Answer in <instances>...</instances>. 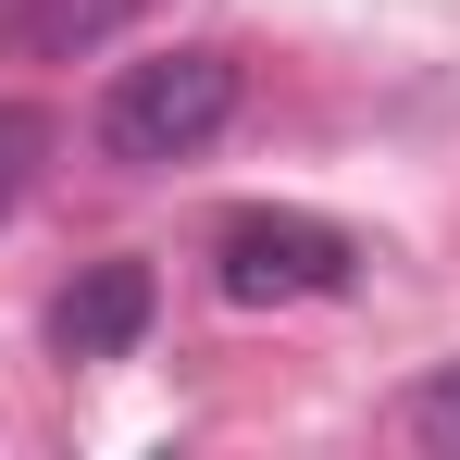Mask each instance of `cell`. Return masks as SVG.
<instances>
[{
  "label": "cell",
  "mask_w": 460,
  "mask_h": 460,
  "mask_svg": "<svg viewBox=\"0 0 460 460\" xmlns=\"http://www.w3.org/2000/svg\"><path fill=\"white\" fill-rule=\"evenodd\" d=\"M225 125H236V50H199V38L125 63V75L100 87V112H87L100 162H125V174H174V162L212 150Z\"/></svg>",
  "instance_id": "obj_1"
},
{
  "label": "cell",
  "mask_w": 460,
  "mask_h": 460,
  "mask_svg": "<svg viewBox=\"0 0 460 460\" xmlns=\"http://www.w3.org/2000/svg\"><path fill=\"white\" fill-rule=\"evenodd\" d=\"M361 274V236L323 225V212H236L212 236V287L236 311H287V299H336Z\"/></svg>",
  "instance_id": "obj_2"
},
{
  "label": "cell",
  "mask_w": 460,
  "mask_h": 460,
  "mask_svg": "<svg viewBox=\"0 0 460 460\" xmlns=\"http://www.w3.org/2000/svg\"><path fill=\"white\" fill-rule=\"evenodd\" d=\"M150 311H162L150 261H87L75 287L50 299V349H63V361H125V349L150 336Z\"/></svg>",
  "instance_id": "obj_3"
},
{
  "label": "cell",
  "mask_w": 460,
  "mask_h": 460,
  "mask_svg": "<svg viewBox=\"0 0 460 460\" xmlns=\"http://www.w3.org/2000/svg\"><path fill=\"white\" fill-rule=\"evenodd\" d=\"M125 13H137V0H38V13H25V50H38V63H63V50H100Z\"/></svg>",
  "instance_id": "obj_4"
},
{
  "label": "cell",
  "mask_w": 460,
  "mask_h": 460,
  "mask_svg": "<svg viewBox=\"0 0 460 460\" xmlns=\"http://www.w3.org/2000/svg\"><path fill=\"white\" fill-rule=\"evenodd\" d=\"M411 448L460 460V361H448V374H423V385H411Z\"/></svg>",
  "instance_id": "obj_5"
}]
</instances>
